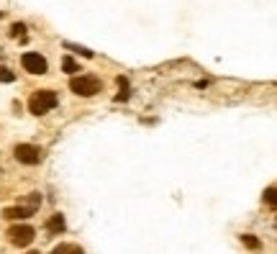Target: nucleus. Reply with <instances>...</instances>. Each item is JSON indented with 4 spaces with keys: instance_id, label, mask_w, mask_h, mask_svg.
I'll list each match as a JSON object with an SVG mask.
<instances>
[{
    "instance_id": "nucleus-1",
    "label": "nucleus",
    "mask_w": 277,
    "mask_h": 254,
    "mask_svg": "<svg viewBox=\"0 0 277 254\" xmlns=\"http://www.w3.org/2000/svg\"><path fill=\"white\" fill-rule=\"evenodd\" d=\"M57 103H59V98H57L54 90H36V93L29 98V111H31L34 116H44V113H49Z\"/></svg>"
},
{
    "instance_id": "nucleus-2",
    "label": "nucleus",
    "mask_w": 277,
    "mask_h": 254,
    "mask_svg": "<svg viewBox=\"0 0 277 254\" xmlns=\"http://www.w3.org/2000/svg\"><path fill=\"white\" fill-rule=\"evenodd\" d=\"M70 90L75 95H82V98H93L103 90V82L93 75H80V77H72L70 80Z\"/></svg>"
},
{
    "instance_id": "nucleus-3",
    "label": "nucleus",
    "mask_w": 277,
    "mask_h": 254,
    "mask_svg": "<svg viewBox=\"0 0 277 254\" xmlns=\"http://www.w3.org/2000/svg\"><path fill=\"white\" fill-rule=\"evenodd\" d=\"M13 154H16V159L21 164H39V162H44V149L34 146V144H16Z\"/></svg>"
},
{
    "instance_id": "nucleus-4",
    "label": "nucleus",
    "mask_w": 277,
    "mask_h": 254,
    "mask_svg": "<svg viewBox=\"0 0 277 254\" xmlns=\"http://www.w3.org/2000/svg\"><path fill=\"white\" fill-rule=\"evenodd\" d=\"M21 65H24V70L31 72V75H47V70H49L47 59H44L41 54H36V52H26V54L21 57Z\"/></svg>"
},
{
    "instance_id": "nucleus-5",
    "label": "nucleus",
    "mask_w": 277,
    "mask_h": 254,
    "mask_svg": "<svg viewBox=\"0 0 277 254\" xmlns=\"http://www.w3.org/2000/svg\"><path fill=\"white\" fill-rule=\"evenodd\" d=\"M34 236H36V231L31 226H11L8 228V241L13 246H29L34 241Z\"/></svg>"
},
{
    "instance_id": "nucleus-6",
    "label": "nucleus",
    "mask_w": 277,
    "mask_h": 254,
    "mask_svg": "<svg viewBox=\"0 0 277 254\" xmlns=\"http://www.w3.org/2000/svg\"><path fill=\"white\" fill-rule=\"evenodd\" d=\"M3 216H6L8 221H18V218H29V216H34V210H31V208H24V205H16V208H6Z\"/></svg>"
},
{
    "instance_id": "nucleus-7",
    "label": "nucleus",
    "mask_w": 277,
    "mask_h": 254,
    "mask_svg": "<svg viewBox=\"0 0 277 254\" xmlns=\"http://www.w3.org/2000/svg\"><path fill=\"white\" fill-rule=\"evenodd\" d=\"M67 228V223H65V216L62 213H54L52 218H49V223H47V231L49 234H62Z\"/></svg>"
},
{
    "instance_id": "nucleus-8",
    "label": "nucleus",
    "mask_w": 277,
    "mask_h": 254,
    "mask_svg": "<svg viewBox=\"0 0 277 254\" xmlns=\"http://www.w3.org/2000/svg\"><path fill=\"white\" fill-rule=\"evenodd\" d=\"M49 254H85V251H82V246H77V244H59V246H54Z\"/></svg>"
},
{
    "instance_id": "nucleus-9",
    "label": "nucleus",
    "mask_w": 277,
    "mask_h": 254,
    "mask_svg": "<svg viewBox=\"0 0 277 254\" xmlns=\"http://www.w3.org/2000/svg\"><path fill=\"white\" fill-rule=\"evenodd\" d=\"M118 95H116V103H126L129 100V80L126 77H118Z\"/></svg>"
},
{
    "instance_id": "nucleus-10",
    "label": "nucleus",
    "mask_w": 277,
    "mask_h": 254,
    "mask_svg": "<svg viewBox=\"0 0 277 254\" xmlns=\"http://www.w3.org/2000/svg\"><path fill=\"white\" fill-rule=\"evenodd\" d=\"M62 70H65L67 75H75V72H80V67H77V62H75L72 57H65V59H62Z\"/></svg>"
},
{
    "instance_id": "nucleus-11",
    "label": "nucleus",
    "mask_w": 277,
    "mask_h": 254,
    "mask_svg": "<svg viewBox=\"0 0 277 254\" xmlns=\"http://www.w3.org/2000/svg\"><path fill=\"white\" fill-rule=\"evenodd\" d=\"M241 244L244 246H249V249H259L262 244H259V239L254 236V234H241Z\"/></svg>"
},
{
    "instance_id": "nucleus-12",
    "label": "nucleus",
    "mask_w": 277,
    "mask_h": 254,
    "mask_svg": "<svg viewBox=\"0 0 277 254\" xmlns=\"http://www.w3.org/2000/svg\"><path fill=\"white\" fill-rule=\"evenodd\" d=\"M65 49L80 52V54H82V57H88V59H93V57H95V52H90V49H85V47H77V44H70V41H65Z\"/></svg>"
},
{
    "instance_id": "nucleus-13",
    "label": "nucleus",
    "mask_w": 277,
    "mask_h": 254,
    "mask_svg": "<svg viewBox=\"0 0 277 254\" xmlns=\"http://www.w3.org/2000/svg\"><path fill=\"white\" fill-rule=\"evenodd\" d=\"M16 80V72H11L8 67L0 65V82H13Z\"/></svg>"
},
{
    "instance_id": "nucleus-14",
    "label": "nucleus",
    "mask_w": 277,
    "mask_h": 254,
    "mask_svg": "<svg viewBox=\"0 0 277 254\" xmlns=\"http://www.w3.org/2000/svg\"><path fill=\"white\" fill-rule=\"evenodd\" d=\"M24 31H26V26H24V24H13V26H11V36H16V39H18V36H24Z\"/></svg>"
},
{
    "instance_id": "nucleus-15",
    "label": "nucleus",
    "mask_w": 277,
    "mask_h": 254,
    "mask_svg": "<svg viewBox=\"0 0 277 254\" xmlns=\"http://www.w3.org/2000/svg\"><path fill=\"white\" fill-rule=\"evenodd\" d=\"M264 200H267V205L274 208V187H267V190H264Z\"/></svg>"
},
{
    "instance_id": "nucleus-16",
    "label": "nucleus",
    "mask_w": 277,
    "mask_h": 254,
    "mask_svg": "<svg viewBox=\"0 0 277 254\" xmlns=\"http://www.w3.org/2000/svg\"><path fill=\"white\" fill-rule=\"evenodd\" d=\"M31 254H36V251H31Z\"/></svg>"
}]
</instances>
